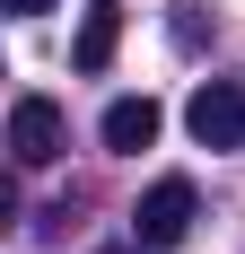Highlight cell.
<instances>
[{
    "instance_id": "5",
    "label": "cell",
    "mask_w": 245,
    "mask_h": 254,
    "mask_svg": "<svg viewBox=\"0 0 245 254\" xmlns=\"http://www.w3.org/2000/svg\"><path fill=\"white\" fill-rule=\"evenodd\" d=\"M114 35H122V0H88L70 62H79V70H105V62H114Z\"/></svg>"
},
{
    "instance_id": "3",
    "label": "cell",
    "mask_w": 245,
    "mask_h": 254,
    "mask_svg": "<svg viewBox=\"0 0 245 254\" xmlns=\"http://www.w3.org/2000/svg\"><path fill=\"white\" fill-rule=\"evenodd\" d=\"M184 123H193V140H201V149H245V88H228V79L193 88Z\"/></svg>"
},
{
    "instance_id": "4",
    "label": "cell",
    "mask_w": 245,
    "mask_h": 254,
    "mask_svg": "<svg viewBox=\"0 0 245 254\" xmlns=\"http://www.w3.org/2000/svg\"><path fill=\"white\" fill-rule=\"evenodd\" d=\"M158 123H167V114H158L149 97H114V105H105V149H122V158H140L149 140H158Z\"/></svg>"
},
{
    "instance_id": "6",
    "label": "cell",
    "mask_w": 245,
    "mask_h": 254,
    "mask_svg": "<svg viewBox=\"0 0 245 254\" xmlns=\"http://www.w3.org/2000/svg\"><path fill=\"white\" fill-rule=\"evenodd\" d=\"M0 9H9V18H44L53 0H0Z\"/></svg>"
},
{
    "instance_id": "1",
    "label": "cell",
    "mask_w": 245,
    "mask_h": 254,
    "mask_svg": "<svg viewBox=\"0 0 245 254\" xmlns=\"http://www.w3.org/2000/svg\"><path fill=\"white\" fill-rule=\"evenodd\" d=\"M184 228H193V184H184V176H158L140 193V210H131V237H140L149 254H167V246H184Z\"/></svg>"
},
{
    "instance_id": "2",
    "label": "cell",
    "mask_w": 245,
    "mask_h": 254,
    "mask_svg": "<svg viewBox=\"0 0 245 254\" xmlns=\"http://www.w3.org/2000/svg\"><path fill=\"white\" fill-rule=\"evenodd\" d=\"M61 149H70V123H61L53 97H18L9 105V158L18 167H53Z\"/></svg>"
}]
</instances>
